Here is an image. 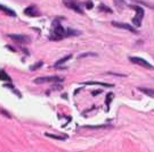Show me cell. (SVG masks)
<instances>
[{"label": "cell", "mask_w": 154, "mask_h": 152, "mask_svg": "<svg viewBox=\"0 0 154 152\" xmlns=\"http://www.w3.org/2000/svg\"><path fill=\"white\" fill-rule=\"evenodd\" d=\"M72 58V54H67V56H65L64 58H62V59H60V60H57L55 63V66L57 67V66H60V65H62V64H64V63H66L67 60H70Z\"/></svg>", "instance_id": "13"}, {"label": "cell", "mask_w": 154, "mask_h": 152, "mask_svg": "<svg viewBox=\"0 0 154 152\" xmlns=\"http://www.w3.org/2000/svg\"><path fill=\"white\" fill-rule=\"evenodd\" d=\"M0 113H1V114H2V115H5V116H7L8 118L11 117V116H9V114H6V111H5V110H0Z\"/></svg>", "instance_id": "22"}, {"label": "cell", "mask_w": 154, "mask_h": 152, "mask_svg": "<svg viewBox=\"0 0 154 152\" xmlns=\"http://www.w3.org/2000/svg\"><path fill=\"white\" fill-rule=\"evenodd\" d=\"M112 25L116 27H119V28H123V30H127V31H130L131 33H135L137 34L138 31L135 28V27L130 25V24H126V23H119V22H112Z\"/></svg>", "instance_id": "8"}, {"label": "cell", "mask_w": 154, "mask_h": 152, "mask_svg": "<svg viewBox=\"0 0 154 152\" xmlns=\"http://www.w3.org/2000/svg\"><path fill=\"white\" fill-rule=\"evenodd\" d=\"M97 54L95 52H86V54H79V58H85V57H96Z\"/></svg>", "instance_id": "18"}, {"label": "cell", "mask_w": 154, "mask_h": 152, "mask_svg": "<svg viewBox=\"0 0 154 152\" xmlns=\"http://www.w3.org/2000/svg\"><path fill=\"white\" fill-rule=\"evenodd\" d=\"M85 128H109V125H99V126H83Z\"/></svg>", "instance_id": "19"}, {"label": "cell", "mask_w": 154, "mask_h": 152, "mask_svg": "<svg viewBox=\"0 0 154 152\" xmlns=\"http://www.w3.org/2000/svg\"><path fill=\"white\" fill-rule=\"evenodd\" d=\"M63 78L58 77V76H41L34 80L35 84H44V83H55V82H62Z\"/></svg>", "instance_id": "4"}, {"label": "cell", "mask_w": 154, "mask_h": 152, "mask_svg": "<svg viewBox=\"0 0 154 152\" xmlns=\"http://www.w3.org/2000/svg\"><path fill=\"white\" fill-rule=\"evenodd\" d=\"M8 38L14 40L17 43H30V37L23 35V34H8Z\"/></svg>", "instance_id": "6"}, {"label": "cell", "mask_w": 154, "mask_h": 152, "mask_svg": "<svg viewBox=\"0 0 154 152\" xmlns=\"http://www.w3.org/2000/svg\"><path fill=\"white\" fill-rule=\"evenodd\" d=\"M83 85H102L104 87H113V84H107V83H98V82H85Z\"/></svg>", "instance_id": "10"}, {"label": "cell", "mask_w": 154, "mask_h": 152, "mask_svg": "<svg viewBox=\"0 0 154 152\" xmlns=\"http://www.w3.org/2000/svg\"><path fill=\"white\" fill-rule=\"evenodd\" d=\"M0 10L2 11V13H5L6 15H9L11 17H16V13L15 11L11 9V8H8V7H6V6L1 5V4H0Z\"/></svg>", "instance_id": "9"}, {"label": "cell", "mask_w": 154, "mask_h": 152, "mask_svg": "<svg viewBox=\"0 0 154 152\" xmlns=\"http://www.w3.org/2000/svg\"><path fill=\"white\" fill-rule=\"evenodd\" d=\"M24 14H25L26 16H30V17H38L41 15V13L38 10V8L34 5H31V6H29L28 8H25V9H24Z\"/></svg>", "instance_id": "7"}, {"label": "cell", "mask_w": 154, "mask_h": 152, "mask_svg": "<svg viewBox=\"0 0 154 152\" xmlns=\"http://www.w3.org/2000/svg\"><path fill=\"white\" fill-rule=\"evenodd\" d=\"M129 60L131 61L132 64L142 66V67L146 68V69H154L153 66L151 65L147 60L144 59V58H140V57H129Z\"/></svg>", "instance_id": "5"}, {"label": "cell", "mask_w": 154, "mask_h": 152, "mask_svg": "<svg viewBox=\"0 0 154 152\" xmlns=\"http://www.w3.org/2000/svg\"><path fill=\"white\" fill-rule=\"evenodd\" d=\"M113 1H114V5H116L118 8H123V7L126 6L125 0H113Z\"/></svg>", "instance_id": "17"}, {"label": "cell", "mask_w": 154, "mask_h": 152, "mask_svg": "<svg viewBox=\"0 0 154 152\" xmlns=\"http://www.w3.org/2000/svg\"><path fill=\"white\" fill-rule=\"evenodd\" d=\"M98 10L99 11H105V13H113V11H112V9H111V8H109V7H107V6H105L104 4H100V5H99V7H98Z\"/></svg>", "instance_id": "15"}, {"label": "cell", "mask_w": 154, "mask_h": 152, "mask_svg": "<svg viewBox=\"0 0 154 152\" xmlns=\"http://www.w3.org/2000/svg\"><path fill=\"white\" fill-rule=\"evenodd\" d=\"M98 93H100V90H99V91H94V92H93V95H97Z\"/></svg>", "instance_id": "23"}, {"label": "cell", "mask_w": 154, "mask_h": 152, "mask_svg": "<svg viewBox=\"0 0 154 152\" xmlns=\"http://www.w3.org/2000/svg\"><path fill=\"white\" fill-rule=\"evenodd\" d=\"M86 6H87V8H88V9H89V8H93V7H94V5H93V2H91V1H88Z\"/></svg>", "instance_id": "21"}, {"label": "cell", "mask_w": 154, "mask_h": 152, "mask_svg": "<svg viewBox=\"0 0 154 152\" xmlns=\"http://www.w3.org/2000/svg\"><path fill=\"white\" fill-rule=\"evenodd\" d=\"M42 65H44V63H42V61H39L38 64H34V65L31 66V68H30V69H31V71H34V69H38L39 67H41Z\"/></svg>", "instance_id": "20"}, {"label": "cell", "mask_w": 154, "mask_h": 152, "mask_svg": "<svg viewBox=\"0 0 154 152\" xmlns=\"http://www.w3.org/2000/svg\"><path fill=\"white\" fill-rule=\"evenodd\" d=\"M45 135L47 136V137H50V139H54V140H58V141H64L67 136L64 135V136H60V135H56V134H50V133H46Z\"/></svg>", "instance_id": "12"}, {"label": "cell", "mask_w": 154, "mask_h": 152, "mask_svg": "<svg viewBox=\"0 0 154 152\" xmlns=\"http://www.w3.org/2000/svg\"><path fill=\"white\" fill-rule=\"evenodd\" d=\"M49 38L51 41H61L62 39L67 38V30L62 26L58 21H54Z\"/></svg>", "instance_id": "1"}, {"label": "cell", "mask_w": 154, "mask_h": 152, "mask_svg": "<svg viewBox=\"0 0 154 152\" xmlns=\"http://www.w3.org/2000/svg\"><path fill=\"white\" fill-rule=\"evenodd\" d=\"M138 90L140 92H143L144 94L149 95V97H152L154 98V89H146V87H138Z\"/></svg>", "instance_id": "11"}, {"label": "cell", "mask_w": 154, "mask_h": 152, "mask_svg": "<svg viewBox=\"0 0 154 152\" xmlns=\"http://www.w3.org/2000/svg\"><path fill=\"white\" fill-rule=\"evenodd\" d=\"M113 93H109L107 95H106V99H105V104H106V107L109 108L111 104V101H112V99H113Z\"/></svg>", "instance_id": "16"}, {"label": "cell", "mask_w": 154, "mask_h": 152, "mask_svg": "<svg viewBox=\"0 0 154 152\" xmlns=\"http://www.w3.org/2000/svg\"><path fill=\"white\" fill-rule=\"evenodd\" d=\"M0 80H1V81L11 82V77H9V75H8L4 69H0Z\"/></svg>", "instance_id": "14"}, {"label": "cell", "mask_w": 154, "mask_h": 152, "mask_svg": "<svg viewBox=\"0 0 154 152\" xmlns=\"http://www.w3.org/2000/svg\"><path fill=\"white\" fill-rule=\"evenodd\" d=\"M111 74H113V73H111ZM113 75H116V74H113ZM118 76H121V77H125L126 75H119V74H118Z\"/></svg>", "instance_id": "24"}, {"label": "cell", "mask_w": 154, "mask_h": 152, "mask_svg": "<svg viewBox=\"0 0 154 152\" xmlns=\"http://www.w3.org/2000/svg\"><path fill=\"white\" fill-rule=\"evenodd\" d=\"M63 4H64V6H65L66 8L75 11L77 14H81V15L83 14L81 6H80V4H78L75 0H63Z\"/></svg>", "instance_id": "3"}, {"label": "cell", "mask_w": 154, "mask_h": 152, "mask_svg": "<svg viewBox=\"0 0 154 152\" xmlns=\"http://www.w3.org/2000/svg\"><path fill=\"white\" fill-rule=\"evenodd\" d=\"M130 7L136 10V15H135V17L132 18V24H134L135 26L139 27L140 25H142V22H143L144 15H145V10H144L140 6L131 5Z\"/></svg>", "instance_id": "2"}]
</instances>
